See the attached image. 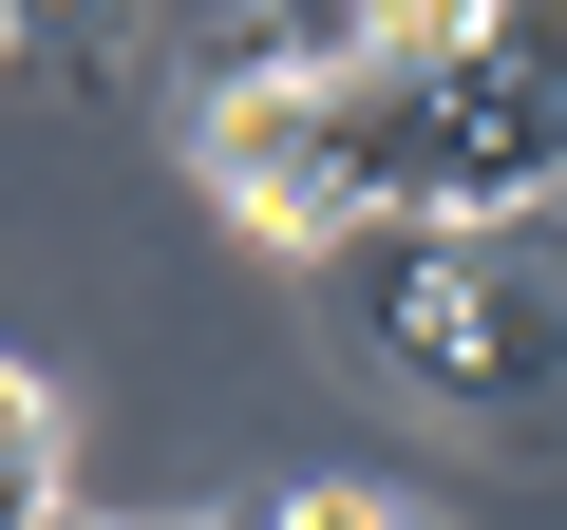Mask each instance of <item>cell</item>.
<instances>
[{"label":"cell","mask_w":567,"mask_h":530,"mask_svg":"<svg viewBox=\"0 0 567 530\" xmlns=\"http://www.w3.org/2000/svg\"><path fill=\"white\" fill-rule=\"evenodd\" d=\"M492 208H567V114L435 39V227H492Z\"/></svg>","instance_id":"4"},{"label":"cell","mask_w":567,"mask_h":530,"mask_svg":"<svg viewBox=\"0 0 567 530\" xmlns=\"http://www.w3.org/2000/svg\"><path fill=\"white\" fill-rule=\"evenodd\" d=\"M0 39H39L76 95H114L133 77V0H0Z\"/></svg>","instance_id":"7"},{"label":"cell","mask_w":567,"mask_h":530,"mask_svg":"<svg viewBox=\"0 0 567 530\" xmlns=\"http://www.w3.org/2000/svg\"><path fill=\"white\" fill-rule=\"evenodd\" d=\"M246 530H398V492H360V473H303V492H265Z\"/></svg>","instance_id":"9"},{"label":"cell","mask_w":567,"mask_h":530,"mask_svg":"<svg viewBox=\"0 0 567 530\" xmlns=\"http://www.w3.org/2000/svg\"><path fill=\"white\" fill-rule=\"evenodd\" d=\"M20 530H95V511H76V492H58V511H20Z\"/></svg>","instance_id":"10"},{"label":"cell","mask_w":567,"mask_h":530,"mask_svg":"<svg viewBox=\"0 0 567 530\" xmlns=\"http://www.w3.org/2000/svg\"><path fill=\"white\" fill-rule=\"evenodd\" d=\"M20 511H58V379L0 360V530H20Z\"/></svg>","instance_id":"8"},{"label":"cell","mask_w":567,"mask_h":530,"mask_svg":"<svg viewBox=\"0 0 567 530\" xmlns=\"http://www.w3.org/2000/svg\"><path fill=\"white\" fill-rule=\"evenodd\" d=\"M398 39H416V0H265V20H246V58H265V77H303V95L360 77V58H398Z\"/></svg>","instance_id":"5"},{"label":"cell","mask_w":567,"mask_h":530,"mask_svg":"<svg viewBox=\"0 0 567 530\" xmlns=\"http://www.w3.org/2000/svg\"><path fill=\"white\" fill-rule=\"evenodd\" d=\"M303 285H322V342H341L360 379L454 398V227H341Z\"/></svg>","instance_id":"3"},{"label":"cell","mask_w":567,"mask_h":530,"mask_svg":"<svg viewBox=\"0 0 567 530\" xmlns=\"http://www.w3.org/2000/svg\"><path fill=\"white\" fill-rule=\"evenodd\" d=\"M398 530H435V511H398Z\"/></svg>","instance_id":"11"},{"label":"cell","mask_w":567,"mask_h":530,"mask_svg":"<svg viewBox=\"0 0 567 530\" xmlns=\"http://www.w3.org/2000/svg\"><path fill=\"white\" fill-rule=\"evenodd\" d=\"M416 39H454L473 77H511V95L567 114V0H416Z\"/></svg>","instance_id":"6"},{"label":"cell","mask_w":567,"mask_h":530,"mask_svg":"<svg viewBox=\"0 0 567 530\" xmlns=\"http://www.w3.org/2000/svg\"><path fill=\"white\" fill-rule=\"evenodd\" d=\"M189 171H208V208H227V227L303 246V265L360 227V208H341V171H322V95H303V77H265L246 39H208V58H189Z\"/></svg>","instance_id":"2"},{"label":"cell","mask_w":567,"mask_h":530,"mask_svg":"<svg viewBox=\"0 0 567 530\" xmlns=\"http://www.w3.org/2000/svg\"><path fill=\"white\" fill-rule=\"evenodd\" d=\"M454 417L511 436V455L567 436V208L454 227Z\"/></svg>","instance_id":"1"}]
</instances>
